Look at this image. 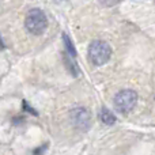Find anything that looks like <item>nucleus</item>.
I'll return each mask as SVG.
<instances>
[{
	"instance_id": "obj_10",
	"label": "nucleus",
	"mask_w": 155,
	"mask_h": 155,
	"mask_svg": "<svg viewBox=\"0 0 155 155\" xmlns=\"http://www.w3.org/2000/svg\"><path fill=\"white\" fill-rule=\"evenodd\" d=\"M46 148H48V144H42L40 148H35V150L33 151V154H41V153H44Z\"/></svg>"
},
{
	"instance_id": "obj_5",
	"label": "nucleus",
	"mask_w": 155,
	"mask_h": 155,
	"mask_svg": "<svg viewBox=\"0 0 155 155\" xmlns=\"http://www.w3.org/2000/svg\"><path fill=\"white\" fill-rule=\"evenodd\" d=\"M63 60H64V64H65V67H67L68 72H70L74 78L79 76L80 70H79V67H78V64L75 63V60H74V57L70 56V54L65 52V53H63Z\"/></svg>"
},
{
	"instance_id": "obj_9",
	"label": "nucleus",
	"mask_w": 155,
	"mask_h": 155,
	"mask_svg": "<svg viewBox=\"0 0 155 155\" xmlns=\"http://www.w3.org/2000/svg\"><path fill=\"white\" fill-rule=\"evenodd\" d=\"M99 2H101L104 5H107V7H110V5H116V4H118V3H120L121 0H99Z\"/></svg>"
},
{
	"instance_id": "obj_6",
	"label": "nucleus",
	"mask_w": 155,
	"mask_h": 155,
	"mask_svg": "<svg viewBox=\"0 0 155 155\" xmlns=\"http://www.w3.org/2000/svg\"><path fill=\"white\" fill-rule=\"evenodd\" d=\"M99 120L104 124H106V125H113V124H116V121H117V117H116L114 113L110 112L109 109L102 107L101 112H99Z\"/></svg>"
},
{
	"instance_id": "obj_8",
	"label": "nucleus",
	"mask_w": 155,
	"mask_h": 155,
	"mask_svg": "<svg viewBox=\"0 0 155 155\" xmlns=\"http://www.w3.org/2000/svg\"><path fill=\"white\" fill-rule=\"evenodd\" d=\"M22 107H23L25 112L30 113V114H33V116H38V112H37L35 109H33V107L30 106V104H29L27 101H22Z\"/></svg>"
},
{
	"instance_id": "obj_1",
	"label": "nucleus",
	"mask_w": 155,
	"mask_h": 155,
	"mask_svg": "<svg viewBox=\"0 0 155 155\" xmlns=\"http://www.w3.org/2000/svg\"><path fill=\"white\" fill-rule=\"evenodd\" d=\"M25 26L33 35L44 34L46 27H48V19H46L45 12L40 8L30 10L26 15V19H25Z\"/></svg>"
},
{
	"instance_id": "obj_7",
	"label": "nucleus",
	"mask_w": 155,
	"mask_h": 155,
	"mask_svg": "<svg viewBox=\"0 0 155 155\" xmlns=\"http://www.w3.org/2000/svg\"><path fill=\"white\" fill-rule=\"evenodd\" d=\"M63 41H64V45H65V49H67V53L70 54V56H72V57H76V49H75V46H74L71 38L68 37L65 33H63Z\"/></svg>"
},
{
	"instance_id": "obj_3",
	"label": "nucleus",
	"mask_w": 155,
	"mask_h": 155,
	"mask_svg": "<svg viewBox=\"0 0 155 155\" xmlns=\"http://www.w3.org/2000/svg\"><path fill=\"white\" fill-rule=\"evenodd\" d=\"M137 102V93L131 88L121 90L114 97V107L121 114H128Z\"/></svg>"
},
{
	"instance_id": "obj_2",
	"label": "nucleus",
	"mask_w": 155,
	"mask_h": 155,
	"mask_svg": "<svg viewBox=\"0 0 155 155\" xmlns=\"http://www.w3.org/2000/svg\"><path fill=\"white\" fill-rule=\"evenodd\" d=\"M112 48L107 42L101 40L93 41L88 46V59L94 65H104L110 60Z\"/></svg>"
},
{
	"instance_id": "obj_11",
	"label": "nucleus",
	"mask_w": 155,
	"mask_h": 155,
	"mask_svg": "<svg viewBox=\"0 0 155 155\" xmlns=\"http://www.w3.org/2000/svg\"><path fill=\"white\" fill-rule=\"evenodd\" d=\"M0 49H4V44H3L2 41H0Z\"/></svg>"
},
{
	"instance_id": "obj_4",
	"label": "nucleus",
	"mask_w": 155,
	"mask_h": 155,
	"mask_svg": "<svg viewBox=\"0 0 155 155\" xmlns=\"http://www.w3.org/2000/svg\"><path fill=\"white\" fill-rule=\"evenodd\" d=\"M70 120L78 131L86 132L91 127V114L86 107H75L70 112Z\"/></svg>"
}]
</instances>
